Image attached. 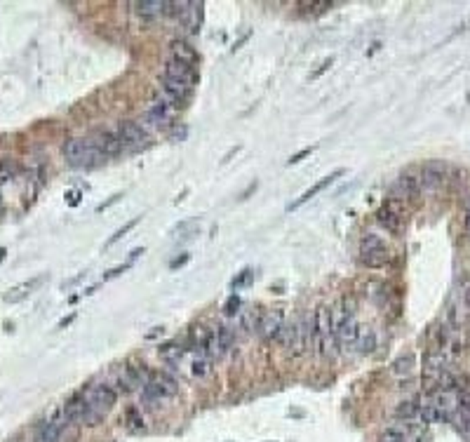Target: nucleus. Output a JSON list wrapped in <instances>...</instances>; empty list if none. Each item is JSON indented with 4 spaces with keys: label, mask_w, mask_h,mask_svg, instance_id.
<instances>
[{
    "label": "nucleus",
    "mask_w": 470,
    "mask_h": 442,
    "mask_svg": "<svg viewBox=\"0 0 470 442\" xmlns=\"http://www.w3.org/2000/svg\"><path fill=\"white\" fill-rule=\"evenodd\" d=\"M87 400V414H85V426H97L99 421L115 407L118 402V390L109 384H97L85 390Z\"/></svg>",
    "instance_id": "nucleus-1"
},
{
    "label": "nucleus",
    "mask_w": 470,
    "mask_h": 442,
    "mask_svg": "<svg viewBox=\"0 0 470 442\" xmlns=\"http://www.w3.org/2000/svg\"><path fill=\"white\" fill-rule=\"evenodd\" d=\"M313 344L317 353L324 357L334 355V349H339L337 337H334V316L327 306H320L313 316Z\"/></svg>",
    "instance_id": "nucleus-2"
},
{
    "label": "nucleus",
    "mask_w": 470,
    "mask_h": 442,
    "mask_svg": "<svg viewBox=\"0 0 470 442\" xmlns=\"http://www.w3.org/2000/svg\"><path fill=\"white\" fill-rule=\"evenodd\" d=\"M278 341L292 355H304L306 351H309L311 341H313V320L309 322L306 318H299V320L284 324Z\"/></svg>",
    "instance_id": "nucleus-3"
},
{
    "label": "nucleus",
    "mask_w": 470,
    "mask_h": 442,
    "mask_svg": "<svg viewBox=\"0 0 470 442\" xmlns=\"http://www.w3.org/2000/svg\"><path fill=\"white\" fill-rule=\"evenodd\" d=\"M64 158L69 165L74 167H97L102 165V160H106L97 148L89 144V139H66L64 148H61Z\"/></svg>",
    "instance_id": "nucleus-4"
},
{
    "label": "nucleus",
    "mask_w": 470,
    "mask_h": 442,
    "mask_svg": "<svg viewBox=\"0 0 470 442\" xmlns=\"http://www.w3.org/2000/svg\"><path fill=\"white\" fill-rule=\"evenodd\" d=\"M360 264L367 268H383L385 264H390V250L374 233H367L360 240Z\"/></svg>",
    "instance_id": "nucleus-5"
},
{
    "label": "nucleus",
    "mask_w": 470,
    "mask_h": 442,
    "mask_svg": "<svg viewBox=\"0 0 470 442\" xmlns=\"http://www.w3.org/2000/svg\"><path fill=\"white\" fill-rule=\"evenodd\" d=\"M179 390V386L175 379H170L167 374H155L150 377L142 388V400L148 402V405H160L162 400L175 398Z\"/></svg>",
    "instance_id": "nucleus-6"
},
{
    "label": "nucleus",
    "mask_w": 470,
    "mask_h": 442,
    "mask_svg": "<svg viewBox=\"0 0 470 442\" xmlns=\"http://www.w3.org/2000/svg\"><path fill=\"white\" fill-rule=\"evenodd\" d=\"M118 137H120L122 146L130 151H144L150 146V134L142 122L125 120L118 125Z\"/></svg>",
    "instance_id": "nucleus-7"
},
{
    "label": "nucleus",
    "mask_w": 470,
    "mask_h": 442,
    "mask_svg": "<svg viewBox=\"0 0 470 442\" xmlns=\"http://www.w3.org/2000/svg\"><path fill=\"white\" fill-rule=\"evenodd\" d=\"M377 221L381 223L388 233H400L402 221H405V205L400 200L390 198L377 210Z\"/></svg>",
    "instance_id": "nucleus-8"
},
{
    "label": "nucleus",
    "mask_w": 470,
    "mask_h": 442,
    "mask_svg": "<svg viewBox=\"0 0 470 442\" xmlns=\"http://www.w3.org/2000/svg\"><path fill=\"white\" fill-rule=\"evenodd\" d=\"M89 144H92V146L97 148L104 158H113V155H118L122 148H125L120 142V137H118V132H111V130L94 132L92 137H89Z\"/></svg>",
    "instance_id": "nucleus-9"
},
{
    "label": "nucleus",
    "mask_w": 470,
    "mask_h": 442,
    "mask_svg": "<svg viewBox=\"0 0 470 442\" xmlns=\"http://www.w3.org/2000/svg\"><path fill=\"white\" fill-rule=\"evenodd\" d=\"M150 379V374L146 372V367L144 365H127L125 369H122V374L118 377V386H120L122 393H130V390H134L137 386L146 384Z\"/></svg>",
    "instance_id": "nucleus-10"
},
{
    "label": "nucleus",
    "mask_w": 470,
    "mask_h": 442,
    "mask_svg": "<svg viewBox=\"0 0 470 442\" xmlns=\"http://www.w3.org/2000/svg\"><path fill=\"white\" fill-rule=\"evenodd\" d=\"M165 78H170V80H177V82H183V85L193 87L195 82H198V74H195L193 66L183 64V61H177V59H167L165 64Z\"/></svg>",
    "instance_id": "nucleus-11"
},
{
    "label": "nucleus",
    "mask_w": 470,
    "mask_h": 442,
    "mask_svg": "<svg viewBox=\"0 0 470 442\" xmlns=\"http://www.w3.org/2000/svg\"><path fill=\"white\" fill-rule=\"evenodd\" d=\"M421 188L423 186H421V179L418 177L402 175L393 186V198L400 200V203H405V200H416L418 195H421Z\"/></svg>",
    "instance_id": "nucleus-12"
},
{
    "label": "nucleus",
    "mask_w": 470,
    "mask_h": 442,
    "mask_svg": "<svg viewBox=\"0 0 470 442\" xmlns=\"http://www.w3.org/2000/svg\"><path fill=\"white\" fill-rule=\"evenodd\" d=\"M170 118H172V104L165 97L155 99L146 109V113H144V120H146L148 127H165L170 122Z\"/></svg>",
    "instance_id": "nucleus-13"
},
{
    "label": "nucleus",
    "mask_w": 470,
    "mask_h": 442,
    "mask_svg": "<svg viewBox=\"0 0 470 442\" xmlns=\"http://www.w3.org/2000/svg\"><path fill=\"white\" fill-rule=\"evenodd\" d=\"M421 186L428 188V191H435V188H440L442 184H445L447 179V167L442 165V162H428V165H423L421 170Z\"/></svg>",
    "instance_id": "nucleus-14"
},
{
    "label": "nucleus",
    "mask_w": 470,
    "mask_h": 442,
    "mask_svg": "<svg viewBox=\"0 0 470 442\" xmlns=\"http://www.w3.org/2000/svg\"><path fill=\"white\" fill-rule=\"evenodd\" d=\"M191 92H193V87L183 85V82H177V80H170V78H162V97H165L172 106H181L188 97H191Z\"/></svg>",
    "instance_id": "nucleus-15"
},
{
    "label": "nucleus",
    "mask_w": 470,
    "mask_h": 442,
    "mask_svg": "<svg viewBox=\"0 0 470 442\" xmlns=\"http://www.w3.org/2000/svg\"><path fill=\"white\" fill-rule=\"evenodd\" d=\"M341 175H344V170H337V172H332V175H329V177L320 179V181H317V184H313V186L309 188V191H304V193H301V198H296L294 203L287 207V210H289V212H292V210H299L301 205H306V203H309V200H313L317 193H322L327 186H332V184L337 181V179H339Z\"/></svg>",
    "instance_id": "nucleus-16"
},
{
    "label": "nucleus",
    "mask_w": 470,
    "mask_h": 442,
    "mask_svg": "<svg viewBox=\"0 0 470 442\" xmlns=\"http://www.w3.org/2000/svg\"><path fill=\"white\" fill-rule=\"evenodd\" d=\"M41 283H43V278L38 276V278H31V280H26V283L14 285V287H10L8 292L3 294V301L5 304H19V301H24L26 296H31L33 292H36V287Z\"/></svg>",
    "instance_id": "nucleus-17"
},
{
    "label": "nucleus",
    "mask_w": 470,
    "mask_h": 442,
    "mask_svg": "<svg viewBox=\"0 0 470 442\" xmlns=\"http://www.w3.org/2000/svg\"><path fill=\"white\" fill-rule=\"evenodd\" d=\"M284 327V320H282V313H264V318H261V324H259V334L264 337L266 341L271 339H280V332H282Z\"/></svg>",
    "instance_id": "nucleus-18"
},
{
    "label": "nucleus",
    "mask_w": 470,
    "mask_h": 442,
    "mask_svg": "<svg viewBox=\"0 0 470 442\" xmlns=\"http://www.w3.org/2000/svg\"><path fill=\"white\" fill-rule=\"evenodd\" d=\"M134 8H137V14L142 16V19H160L162 14H167V3H162V0H142V3H134Z\"/></svg>",
    "instance_id": "nucleus-19"
},
{
    "label": "nucleus",
    "mask_w": 470,
    "mask_h": 442,
    "mask_svg": "<svg viewBox=\"0 0 470 442\" xmlns=\"http://www.w3.org/2000/svg\"><path fill=\"white\" fill-rule=\"evenodd\" d=\"M170 52H172V59L183 61V64L193 66V69H195V64H198V54H195V49L186 41H172Z\"/></svg>",
    "instance_id": "nucleus-20"
},
{
    "label": "nucleus",
    "mask_w": 470,
    "mask_h": 442,
    "mask_svg": "<svg viewBox=\"0 0 470 442\" xmlns=\"http://www.w3.org/2000/svg\"><path fill=\"white\" fill-rule=\"evenodd\" d=\"M410 423L412 421H405V428L388 426L381 433V442H410Z\"/></svg>",
    "instance_id": "nucleus-21"
},
{
    "label": "nucleus",
    "mask_w": 470,
    "mask_h": 442,
    "mask_svg": "<svg viewBox=\"0 0 470 442\" xmlns=\"http://www.w3.org/2000/svg\"><path fill=\"white\" fill-rule=\"evenodd\" d=\"M261 318H264V313L261 311H245L243 316H240V327L245 329V332H259V324H261Z\"/></svg>",
    "instance_id": "nucleus-22"
},
{
    "label": "nucleus",
    "mask_w": 470,
    "mask_h": 442,
    "mask_svg": "<svg viewBox=\"0 0 470 442\" xmlns=\"http://www.w3.org/2000/svg\"><path fill=\"white\" fill-rule=\"evenodd\" d=\"M418 412H421V405L416 400H410V402H400V407L395 410V417L405 419V421H416Z\"/></svg>",
    "instance_id": "nucleus-23"
},
{
    "label": "nucleus",
    "mask_w": 470,
    "mask_h": 442,
    "mask_svg": "<svg viewBox=\"0 0 470 442\" xmlns=\"http://www.w3.org/2000/svg\"><path fill=\"white\" fill-rule=\"evenodd\" d=\"M355 349L360 351V353H372V351L377 349V334H374L372 329H360Z\"/></svg>",
    "instance_id": "nucleus-24"
},
{
    "label": "nucleus",
    "mask_w": 470,
    "mask_h": 442,
    "mask_svg": "<svg viewBox=\"0 0 470 442\" xmlns=\"http://www.w3.org/2000/svg\"><path fill=\"white\" fill-rule=\"evenodd\" d=\"M414 365H416V360H414L412 353L397 357V360L393 362V374H395V377H402V374H412Z\"/></svg>",
    "instance_id": "nucleus-25"
},
{
    "label": "nucleus",
    "mask_w": 470,
    "mask_h": 442,
    "mask_svg": "<svg viewBox=\"0 0 470 442\" xmlns=\"http://www.w3.org/2000/svg\"><path fill=\"white\" fill-rule=\"evenodd\" d=\"M216 339H219V346H221L223 355H226L228 351L233 349V341H235L233 329L231 327H219V329H216Z\"/></svg>",
    "instance_id": "nucleus-26"
},
{
    "label": "nucleus",
    "mask_w": 470,
    "mask_h": 442,
    "mask_svg": "<svg viewBox=\"0 0 470 442\" xmlns=\"http://www.w3.org/2000/svg\"><path fill=\"white\" fill-rule=\"evenodd\" d=\"M160 357L162 360H167V362H175L181 357V346L179 344H165L160 349Z\"/></svg>",
    "instance_id": "nucleus-27"
},
{
    "label": "nucleus",
    "mask_w": 470,
    "mask_h": 442,
    "mask_svg": "<svg viewBox=\"0 0 470 442\" xmlns=\"http://www.w3.org/2000/svg\"><path fill=\"white\" fill-rule=\"evenodd\" d=\"M193 377H205L210 372V357H195L193 360Z\"/></svg>",
    "instance_id": "nucleus-28"
},
{
    "label": "nucleus",
    "mask_w": 470,
    "mask_h": 442,
    "mask_svg": "<svg viewBox=\"0 0 470 442\" xmlns=\"http://www.w3.org/2000/svg\"><path fill=\"white\" fill-rule=\"evenodd\" d=\"M137 223H139V219H132V221H127V223H125V226H122V228H118V231L113 233V236H111V240H109V243H106V247H111V245H115L118 240H120L122 236H125V233H130L132 228L137 226Z\"/></svg>",
    "instance_id": "nucleus-29"
},
{
    "label": "nucleus",
    "mask_w": 470,
    "mask_h": 442,
    "mask_svg": "<svg viewBox=\"0 0 470 442\" xmlns=\"http://www.w3.org/2000/svg\"><path fill=\"white\" fill-rule=\"evenodd\" d=\"M127 423H130V428H134V430L144 428V419H142V412H139L137 407H130V410H127Z\"/></svg>",
    "instance_id": "nucleus-30"
},
{
    "label": "nucleus",
    "mask_w": 470,
    "mask_h": 442,
    "mask_svg": "<svg viewBox=\"0 0 470 442\" xmlns=\"http://www.w3.org/2000/svg\"><path fill=\"white\" fill-rule=\"evenodd\" d=\"M238 306H240V299H238V296L233 294L231 299L226 301V309H223V311H226L228 316H235V313H238Z\"/></svg>",
    "instance_id": "nucleus-31"
},
{
    "label": "nucleus",
    "mask_w": 470,
    "mask_h": 442,
    "mask_svg": "<svg viewBox=\"0 0 470 442\" xmlns=\"http://www.w3.org/2000/svg\"><path fill=\"white\" fill-rule=\"evenodd\" d=\"M311 151H313V148H304V151H299V153L289 158V165H294V162H299L301 158H306V155H311Z\"/></svg>",
    "instance_id": "nucleus-32"
},
{
    "label": "nucleus",
    "mask_w": 470,
    "mask_h": 442,
    "mask_svg": "<svg viewBox=\"0 0 470 442\" xmlns=\"http://www.w3.org/2000/svg\"><path fill=\"white\" fill-rule=\"evenodd\" d=\"M332 61H334L332 57H329V59H324V61H322V64H320V69H317V71H315V74H313L311 78H317V76H320V74H324V71H327V69H329V66H332Z\"/></svg>",
    "instance_id": "nucleus-33"
},
{
    "label": "nucleus",
    "mask_w": 470,
    "mask_h": 442,
    "mask_svg": "<svg viewBox=\"0 0 470 442\" xmlns=\"http://www.w3.org/2000/svg\"><path fill=\"white\" fill-rule=\"evenodd\" d=\"M127 271V264L125 266H118V268H113V271H109L104 276V280H109V278H115V276H120V273H125Z\"/></svg>",
    "instance_id": "nucleus-34"
},
{
    "label": "nucleus",
    "mask_w": 470,
    "mask_h": 442,
    "mask_svg": "<svg viewBox=\"0 0 470 442\" xmlns=\"http://www.w3.org/2000/svg\"><path fill=\"white\" fill-rule=\"evenodd\" d=\"M247 280H249V271H245L243 276L238 278V280H233V287H240V285H245Z\"/></svg>",
    "instance_id": "nucleus-35"
},
{
    "label": "nucleus",
    "mask_w": 470,
    "mask_h": 442,
    "mask_svg": "<svg viewBox=\"0 0 470 442\" xmlns=\"http://www.w3.org/2000/svg\"><path fill=\"white\" fill-rule=\"evenodd\" d=\"M186 261H188V254H183L181 259H175V261H172L170 266H172V268H177V266H183V264H186Z\"/></svg>",
    "instance_id": "nucleus-36"
},
{
    "label": "nucleus",
    "mask_w": 470,
    "mask_h": 442,
    "mask_svg": "<svg viewBox=\"0 0 470 442\" xmlns=\"http://www.w3.org/2000/svg\"><path fill=\"white\" fill-rule=\"evenodd\" d=\"M466 228H468V233H470V210H468V217H466Z\"/></svg>",
    "instance_id": "nucleus-37"
}]
</instances>
